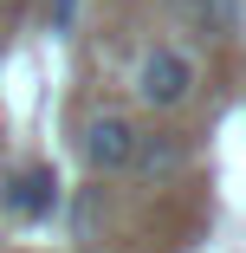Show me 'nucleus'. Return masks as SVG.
Returning a JSON list of instances; mask_svg holds the SVG:
<instances>
[{
	"mask_svg": "<svg viewBox=\"0 0 246 253\" xmlns=\"http://www.w3.org/2000/svg\"><path fill=\"white\" fill-rule=\"evenodd\" d=\"M45 20H52V33H71V20H78V0H45Z\"/></svg>",
	"mask_w": 246,
	"mask_h": 253,
	"instance_id": "obj_6",
	"label": "nucleus"
},
{
	"mask_svg": "<svg viewBox=\"0 0 246 253\" xmlns=\"http://www.w3.org/2000/svg\"><path fill=\"white\" fill-rule=\"evenodd\" d=\"M181 163H188V143H181L175 130L136 136V156H130V169H136V175H149V182H169V175H175Z\"/></svg>",
	"mask_w": 246,
	"mask_h": 253,
	"instance_id": "obj_4",
	"label": "nucleus"
},
{
	"mask_svg": "<svg viewBox=\"0 0 246 253\" xmlns=\"http://www.w3.org/2000/svg\"><path fill=\"white\" fill-rule=\"evenodd\" d=\"M194 20L227 39V33H240V0H194Z\"/></svg>",
	"mask_w": 246,
	"mask_h": 253,
	"instance_id": "obj_5",
	"label": "nucleus"
},
{
	"mask_svg": "<svg viewBox=\"0 0 246 253\" xmlns=\"http://www.w3.org/2000/svg\"><path fill=\"white\" fill-rule=\"evenodd\" d=\"M78 149H84L91 175H123V169H130V156H136V124H130L123 111H91V117H84V136H78Z\"/></svg>",
	"mask_w": 246,
	"mask_h": 253,
	"instance_id": "obj_2",
	"label": "nucleus"
},
{
	"mask_svg": "<svg viewBox=\"0 0 246 253\" xmlns=\"http://www.w3.org/2000/svg\"><path fill=\"white\" fill-rule=\"evenodd\" d=\"M136 97L149 111H181L194 97V65L188 52H175V45H156V52L136 59Z\"/></svg>",
	"mask_w": 246,
	"mask_h": 253,
	"instance_id": "obj_1",
	"label": "nucleus"
},
{
	"mask_svg": "<svg viewBox=\"0 0 246 253\" xmlns=\"http://www.w3.org/2000/svg\"><path fill=\"white\" fill-rule=\"evenodd\" d=\"M0 208L20 214V221H45V214L59 208V175H52V163H26V169H13L7 182H0Z\"/></svg>",
	"mask_w": 246,
	"mask_h": 253,
	"instance_id": "obj_3",
	"label": "nucleus"
}]
</instances>
